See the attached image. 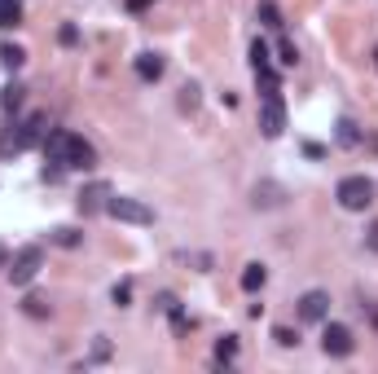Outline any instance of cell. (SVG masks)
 <instances>
[{"instance_id": "6da1fadb", "label": "cell", "mask_w": 378, "mask_h": 374, "mask_svg": "<svg viewBox=\"0 0 378 374\" xmlns=\"http://www.w3.org/2000/svg\"><path fill=\"white\" fill-rule=\"evenodd\" d=\"M48 115L44 110H36V115H27L22 123H13L5 137H0V159H13V154H22V150H31L36 141H44L48 137Z\"/></svg>"}, {"instance_id": "7a4b0ae2", "label": "cell", "mask_w": 378, "mask_h": 374, "mask_svg": "<svg viewBox=\"0 0 378 374\" xmlns=\"http://www.w3.org/2000/svg\"><path fill=\"white\" fill-rule=\"evenodd\" d=\"M106 216L123 220V225H154V207H150V203H141V199H128V194H110Z\"/></svg>"}, {"instance_id": "3957f363", "label": "cell", "mask_w": 378, "mask_h": 374, "mask_svg": "<svg viewBox=\"0 0 378 374\" xmlns=\"http://www.w3.org/2000/svg\"><path fill=\"white\" fill-rule=\"evenodd\" d=\"M335 199H339L343 211H365L374 203V181H370V176H343Z\"/></svg>"}, {"instance_id": "277c9868", "label": "cell", "mask_w": 378, "mask_h": 374, "mask_svg": "<svg viewBox=\"0 0 378 374\" xmlns=\"http://www.w3.org/2000/svg\"><path fill=\"white\" fill-rule=\"evenodd\" d=\"M259 133H264L269 141H277L286 133V102H282V93L264 97V106H259Z\"/></svg>"}, {"instance_id": "5b68a950", "label": "cell", "mask_w": 378, "mask_h": 374, "mask_svg": "<svg viewBox=\"0 0 378 374\" xmlns=\"http://www.w3.org/2000/svg\"><path fill=\"white\" fill-rule=\"evenodd\" d=\"M44 269V251L40 247H22L18 255H13V269H9V278L13 286H31L36 282V273Z\"/></svg>"}, {"instance_id": "8992f818", "label": "cell", "mask_w": 378, "mask_h": 374, "mask_svg": "<svg viewBox=\"0 0 378 374\" xmlns=\"http://www.w3.org/2000/svg\"><path fill=\"white\" fill-rule=\"evenodd\" d=\"M321 348H325V356H352L356 339H352V330L343 326V321H325V330H321Z\"/></svg>"}, {"instance_id": "52a82bcc", "label": "cell", "mask_w": 378, "mask_h": 374, "mask_svg": "<svg viewBox=\"0 0 378 374\" xmlns=\"http://www.w3.org/2000/svg\"><path fill=\"white\" fill-rule=\"evenodd\" d=\"M62 163L75 168V172H93V168H97V150H93L84 137L71 133V137H67V150H62Z\"/></svg>"}, {"instance_id": "ba28073f", "label": "cell", "mask_w": 378, "mask_h": 374, "mask_svg": "<svg viewBox=\"0 0 378 374\" xmlns=\"http://www.w3.org/2000/svg\"><path fill=\"white\" fill-rule=\"evenodd\" d=\"M299 317L304 321H325L330 317V295H325V290H308L299 300Z\"/></svg>"}, {"instance_id": "9c48e42d", "label": "cell", "mask_w": 378, "mask_h": 374, "mask_svg": "<svg viewBox=\"0 0 378 374\" xmlns=\"http://www.w3.org/2000/svg\"><path fill=\"white\" fill-rule=\"evenodd\" d=\"M106 203H110V185L106 181H93V185H84V194H79V211H84V216L106 211Z\"/></svg>"}, {"instance_id": "30bf717a", "label": "cell", "mask_w": 378, "mask_h": 374, "mask_svg": "<svg viewBox=\"0 0 378 374\" xmlns=\"http://www.w3.org/2000/svg\"><path fill=\"white\" fill-rule=\"evenodd\" d=\"M133 67H137V75L145 79V84H158V79H163V58L158 53H137Z\"/></svg>"}, {"instance_id": "8fae6325", "label": "cell", "mask_w": 378, "mask_h": 374, "mask_svg": "<svg viewBox=\"0 0 378 374\" xmlns=\"http://www.w3.org/2000/svg\"><path fill=\"white\" fill-rule=\"evenodd\" d=\"M264 282H269V269L259 265V260H251V265L242 269V290H246V295H255V290H264Z\"/></svg>"}, {"instance_id": "7c38bea8", "label": "cell", "mask_w": 378, "mask_h": 374, "mask_svg": "<svg viewBox=\"0 0 378 374\" xmlns=\"http://www.w3.org/2000/svg\"><path fill=\"white\" fill-rule=\"evenodd\" d=\"M22 22V0H0V31H13Z\"/></svg>"}, {"instance_id": "4fadbf2b", "label": "cell", "mask_w": 378, "mask_h": 374, "mask_svg": "<svg viewBox=\"0 0 378 374\" xmlns=\"http://www.w3.org/2000/svg\"><path fill=\"white\" fill-rule=\"evenodd\" d=\"M22 84H5V88H0V110H5V115H13V110H18L22 106Z\"/></svg>"}, {"instance_id": "5bb4252c", "label": "cell", "mask_w": 378, "mask_h": 374, "mask_svg": "<svg viewBox=\"0 0 378 374\" xmlns=\"http://www.w3.org/2000/svg\"><path fill=\"white\" fill-rule=\"evenodd\" d=\"M255 207H282V185H255Z\"/></svg>"}, {"instance_id": "9a60e30c", "label": "cell", "mask_w": 378, "mask_h": 374, "mask_svg": "<svg viewBox=\"0 0 378 374\" xmlns=\"http://www.w3.org/2000/svg\"><path fill=\"white\" fill-rule=\"evenodd\" d=\"M22 62H27V53H22V48H18V44H0V67H9V71H18V67H22Z\"/></svg>"}, {"instance_id": "2e32d148", "label": "cell", "mask_w": 378, "mask_h": 374, "mask_svg": "<svg viewBox=\"0 0 378 374\" xmlns=\"http://www.w3.org/2000/svg\"><path fill=\"white\" fill-rule=\"evenodd\" d=\"M234 356H238V335H224L220 344H216V361H220V366H229Z\"/></svg>"}, {"instance_id": "e0dca14e", "label": "cell", "mask_w": 378, "mask_h": 374, "mask_svg": "<svg viewBox=\"0 0 378 374\" xmlns=\"http://www.w3.org/2000/svg\"><path fill=\"white\" fill-rule=\"evenodd\" d=\"M259 22H264V27H273V31H282V13H277V5H273V0H264V5H259Z\"/></svg>"}, {"instance_id": "ac0fdd59", "label": "cell", "mask_w": 378, "mask_h": 374, "mask_svg": "<svg viewBox=\"0 0 378 374\" xmlns=\"http://www.w3.org/2000/svg\"><path fill=\"white\" fill-rule=\"evenodd\" d=\"M251 67H255V71H264V67H269V44L259 40V36L251 40Z\"/></svg>"}, {"instance_id": "d6986e66", "label": "cell", "mask_w": 378, "mask_h": 374, "mask_svg": "<svg viewBox=\"0 0 378 374\" xmlns=\"http://www.w3.org/2000/svg\"><path fill=\"white\" fill-rule=\"evenodd\" d=\"M277 53H282V67H295V62H299V48H295V40H277Z\"/></svg>"}, {"instance_id": "ffe728a7", "label": "cell", "mask_w": 378, "mask_h": 374, "mask_svg": "<svg viewBox=\"0 0 378 374\" xmlns=\"http://www.w3.org/2000/svg\"><path fill=\"white\" fill-rule=\"evenodd\" d=\"M360 133H356V123L352 119H339V145H356Z\"/></svg>"}, {"instance_id": "44dd1931", "label": "cell", "mask_w": 378, "mask_h": 374, "mask_svg": "<svg viewBox=\"0 0 378 374\" xmlns=\"http://www.w3.org/2000/svg\"><path fill=\"white\" fill-rule=\"evenodd\" d=\"M22 308H27L31 317H48V300H44V295H27V300H22Z\"/></svg>"}, {"instance_id": "7402d4cb", "label": "cell", "mask_w": 378, "mask_h": 374, "mask_svg": "<svg viewBox=\"0 0 378 374\" xmlns=\"http://www.w3.org/2000/svg\"><path fill=\"white\" fill-rule=\"evenodd\" d=\"M273 339H277V348H295L299 344V335H295L290 326H273Z\"/></svg>"}, {"instance_id": "603a6c76", "label": "cell", "mask_w": 378, "mask_h": 374, "mask_svg": "<svg viewBox=\"0 0 378 374\" xmlns=\"http://www.w3.org/2000/svg\"><path fill=\"white\" fill-rule=\"evenodd\" d=\"M53 242L58 247H79V229H67V225H62V229H53Z\"/></svg>"}, {"instance_id": "cb8c5ba5", "label": "cell", "mask_w": 378, "mask_h": 374, "mask_svg": "<svg viewBox=\"0 0 378 374\" xmlns=\"http://www.w3.org/2000/svg\"><path fill=\"white\" fill-rule=\"evenodd\" d=\"M110 300L119 304V308H128V300H133V286H128V282H119V286L110 290Z\"/></svg>"}, {"instance_id": "d4e9b609", "label": "cell", "mask_w": 378, "mask_h": 374, "mask_svg": "<svg viewBox=\"0 0 378 374\" xmlns=\"http://www.w3.org/2000/svg\"><path fill=\"white\" fill-rule=\"evenodd\" d=\"M172 330H176V335H185V330H189V317L180 313V308H172Z\"/></svg>"}, {"instance_id": "484cf974", "label": "cell", "mask_w": 378, "mask_h": 374, "mask_svg": "<svg viewBox=\"0 0 378 374\" xmlns=\"http://www.w3.org/2000/svg\"><path fill=\"white\" fill-rule=\"evenodd\" d=\"M180 93H185V97H180V106H189V110H194V106H198V88H194V84H185V88H180Z\"/></svg>"}, {"instance_id": "4316f807", "label": "cell", "mask_w": 378, "mask_h": 374, "mask_svg": "<svg viewBox=\"0 0 378 374\" xmlns=\"http://www.w3.org/2000/svg\"><path fill=\"white\" fill-rule=\"evenodd\" d=\"M75 40H79V31L67 22V27H62V44H75Z\"/></svg>"}, {"instance_id": "83f0119b", "label": "cell", "mask_w": 378, "mask_h": 374, "mask_svg": "<svg viewBox=\"0 0 378 374\" xmlns=\"http://www.w3.org/2000/svg\"><path fill=\"white\" fill-rule=\"evenodd\" d=\"M154 0H128V13H141V9H150Z\"/></svg>"}, {"instance_id": "f1b7e54d", "label": "cell", "mask_w": 378, "mask_h": 374, "mask_svg": "<svg viewBox=\"0 0 378 374\" xmlns=\"http://www.w3.org/2000/svg\"><path fill=\"white\" fill-rule=\"evenodd\" d=\"M365 242H370V251H378V220L370 225V234H365Z\"/></svg>"}, {"instance_id": "f546056e", "label": "cell", "mask_w": 378, "mask_h": 374, "mask_svg": "<svg viewBox=\"0 0 378 374\" xmlns=\"http://www.w3.org/2000/svg\"><path fill=\"white\" fill-rule=\"evenodd\" d=\"M9 265V247H5V242H0V269H5Z\"/></svg>"}, {"instance_id": "4dcf8cb0", "label": "cell", "mask_w": 378, "mask_h": 374, "mask_svg": "<svg viewBox=\"0 0 378 374\" xmlns=\"http://www.w3.org/2000/svg\"><path fill=\"white\" fill-rule=\"evenodd\" d=\"M374 67H378V48H374Z\"/></svg>"}]
</instances>
